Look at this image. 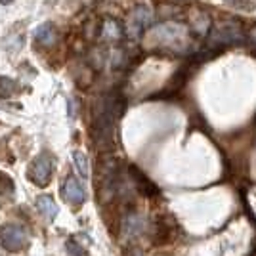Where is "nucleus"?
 <instances>
[{"label": "nucleus", "mask_w": 256, "mask_h": 256, "mask_svg": "<svg viewBox=\"0 0 256 256\" xmlns=\"http://www.w3.org/2000/svg\"><path fill=\"white\" fill-rule=\"evenodd\" d=\"M239 36H241V31L232 25V23H224V25H220V27H216L212 32H210V44L212 46H226V44H232L235 40H239Z\"/></svg>", "instance_id": "nucleus-5"}, {"label": "nucleus", "mask_w": 256, "mask_h": 256, "mask_svg": "<svg viewBox=\"0 0 256 256\" xmlns=\"http://www.w3.org/2000/svg\"><path fill=\"white\" fill-rule=\"evenodd\" d=\"M36 206H38L40 214H42L44 218H48V220H54L58 216V204H56V201H54L50 195L36 197Z\"/></svg>", "instance_id": "nucleus-8"}, {"label": "nucleus", "mask_w": 256, "mask_h": 256, "mask_svg": "<svg viewBox=\"0 0 256 256\" xmlns=\"http://www.w3.org/2000/svg\"><path fill=\"white\" fill-rule=\"evenodd\" d=\"M12 195L14 193V184H12V180L6 176V174H2L0 172V195Z\"/></svg>", "instance_id": "nucleus-11"}, {"label": "nucleus", "mask_w": 256, "mask_h": 256, "mask_svg": "<svg viewBox=\"0 0 256 256\" xmlns=\"http://www.w3.org/2000/svg\"><path fill=\"white\" fill-rule=\"evenodd\" d=\"M62 195H64L65 201L71 204H82L86 201V190L82 188V184L76 180V178H73V176H69L64 182Z\"/></svg>", "instance_id": "nucleus-6"}, {"label": "nucleus", "mask_w": 256, "mask_h": 256, "mask_svg": "<svg viewBox=\"0 0 256 256\" xmlns=\"http://www.w3.org/2000/svg\"><path fill=\"white\" fill-rule=\"evenodd\" d=\"M12 0H0V4H10Z\"/></svg>", "instance_id": "nucleus-13"}, {"label": "nucleus", "mask_w": 256, "mask_h": 256, "mask_svg": "<svg viewBox=\"0 0 256 256\" xmlns=\"http://www.w3.org/2000/svg\"><path fill=\"white\" fill-rule=\"evenodd\" d=\"M52 170H54V162L52 159L48 157V155H40V157H36L34 162L31 164V180L36 184V186H46L48 182H50V176H52Z\"/></svg>", "instance_id": "nucleus-4"}, {"label": "nucleus", "mask_w": 256, "mask_h": 256, "mask_svg": "<svg viewBox=\"0 0 256 256\" xmlns=\"http://www.w3.org/2000/svg\"><path fill=\"white\" fill-rule=\"evenodd\" d=\"M102 36H104L106 40H118V38L122 36V29H120L118 23L111 22V20H106L104 25H102Z\"/></svg>", "instance_id": "nucleus-9"}, {"label": "nucleus", "mask_w": 256, "mask_h": 256, "mask_svg": "<svg viewBox=\"0 0 256 256\" xmlns=\"http://www.w3.org/2000/svg\"><path fill=\"white\" fill-rule=\"evenodd\" d=\"M27 232L22 226H2L0 228V246L6 250H20L27 245Z\"/></svg>", "instance_id": "nucleus-2"}, {"label": "nucleus", "mask_w": 256, "mask_h": 256, "mask_svg": "<svg viewBox=\"0 0 256 256\" xmlns=\"http://www.w3.org/2000/svg\"><path fill=\"white\" fill-rule=\"evenodd\" d=\"M120 98L117 94L102 96L94 115V142L96 148L102 151H109L115 146V126L120 115Z\"/></svg>", "instance_id": "nucleus-1"}, {"label": "nucleus", "mask_w": 256, "mask_h": 256, "mask_svg": "<svg viewBox=\"0 0 256 256\" xmlns=\"http://www.w3.org/2000/svg\"><path fill=\"white\" fill-rule=\"evenodd\" d=\"M65 248H67V252H69L71 256H86L84 248H82L80 245H76V241H73V239H69V241H67Z\"/></svg>", "instance_id": "nucleus-12"}, {"label": "nucleus", "mask_w": 256, "mask_h": 256, "mask_svg": "<svg viewBox=\"0 0 256 256\" xmlns=\"http://www.w3.org/2000/svg\"><path fill=\"white\" fill-rule=\"evenodd\" d=\"M73 159H75V166L78 174L82 176V178H88L90 176V168H88V159H86V155L82 151H75L73 153Z\"/></svg>", "instance_id": "nucleus-10"}, {"label": "nucleus", "mask_w": 256, "mask_h": 256, "mask_svg": "<svg viewBox=\"0 0 256 256\" xmlns=\"http://www.w3.org/2000/svg\"><path fill=\"white\" fill-rule=\"evenodd\" d=\"M34 38L36 42H40L42 46H52L56 42V29L52 23H42L34 29Z\"/></svg>", "instance_id": "nucleus-7"}, {"label": "nucleus", "mask_w": 256, "mask_h": 256, "mask_svg": "<svg viewBox=\"0 0 256 256\" xmlns=\"http://www.w3.org/2000/svg\"><path fill=\"white\" fill-rule=\"evenodd\" d=\"M150 23H151L150 6H144V4H142V6H136L126 22V32L132 38H140V36L144 34V31L150 27Z\"/></svg>", "instance_id": "nucleus-3"}]
</instances>
